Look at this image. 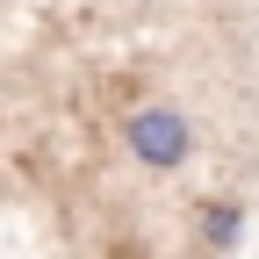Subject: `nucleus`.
Here are the masks:
<instances>
[{"label": "nucleus", "mask_w": 259, "mask_h": 259, "mask_svg": "<svg viewBox=\"0 0 259 259\" xmlns=\"http://www.w3.org/2000/svg\"><path fill=\"white\" fill-rule=\"evenodd\" d=\"M122 151L137 158L144 173H180L194 158V115L173 101H144L122 115Z\"/></svg>", "instance_id": "f257e3e1"}, {"label": "nucleus", "mask_w": 259, "mask_h": 259, "mask_svg": "<svg viewBox=\"0 0 259 259\" xmlns=\"http://www.w3.org/2000/svg\"><path fill=\"white\" fill-rule=\"evenodd\" d=\"M194 238H202V252H238V238H245V209L223 202V194H209V202L194 209Z\"/></svg>", "instance_id": "f03ea898"}]
</instances>
